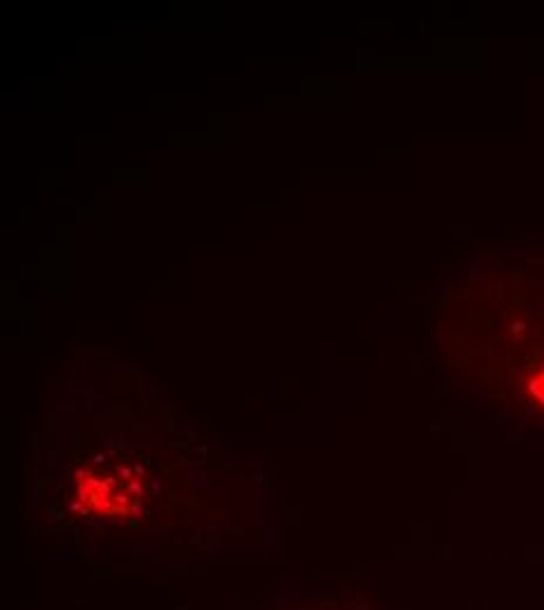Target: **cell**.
<instances>
[{"label":"cell","mask_w":544,"mask_h":610,"mask_svg":"<svg viewBox=\"0 0 544 610\" xmlns=\"http://www.w3.org/2000/svg\"><path fill=\"white\" fill-rule=\"evenodd\" d=\"M531 392L535 400L544 404V369L538 371V374L531 378Z\"/></svg>","instance_id":"cell-1"}]
</instances>
